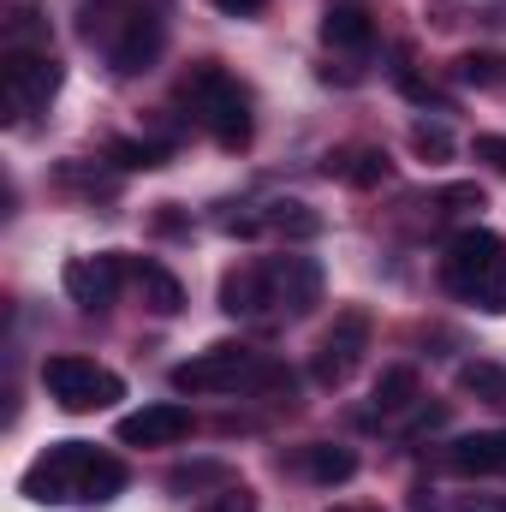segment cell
<instances>
[{
  "mask_svg": "<svg viewBox=\"0 0 506 512\" xmlns=\"http://www.w3.org/2000/svg\"><path fill=\"white\" fill-rule=\"evenodd\" d=\"M18 489L36 507H96V501H114L126 489V465L90 441H54L48 453H36L24 465Z\"/></svg>",
  "mask_w": 506,
  "mask_h": 512,
  "instance_id": "6da1fadb",
  "label": "cell"
},
{
  "mask_svg": "<svg viewBox=\"0 0 506 512\" xmlns=\"http://www.w3.org/2000/svg\"><path fill=\"white\" fill-rule=\"evenodd\" d=\"M322 304V262L316 256H262L221 280L227 316H310Z\"/></svg>",
  "mask_w": 506,
  "mask_h": 512,
  "instance_id": "7a4b0ae2",
  "label": "cell"
},
{
  "mask_svg": "<svg viewBox=\"0 0 506 512\" xmlns=\"http://www.w3.org/2000/svg\"><path fill=\"white\" fill-rule=\"evenodd\" d=\"M84 36L108 54V66L120 78L149 72L155 54L167 48V6L161 0H90L84 6Z\"/></svg>",
  "mask_w": 506,
  "mask_h": 512,
  "instance_id": "3957f363",
  "label": "cell"
},
{
  "mask_svg": "<svg viewBox=\"0 0 506 512\" xmlns=\"http://www.w3.org/2000/svg\"><path fill=\"white\" fill-rule=\"evenodd\" d=\"M173 387L179 393H239V387H262V393H286L292 399V370L274 364V358H262L245 340H221V346L185 358L173 370Z\"/></svg>",
  "mask_w": 506,
  "mask_h": 512,
  "instance_id": "277c9868",
  "label": "cell"
},
{
  "mask_svg": "<svg viewBox=\"0 0 506 512\" xmlns=\"http://www.w3.org/2000/svg\"><path fill=\"white\" fill-rule=\"evenodd\" d=\"M441 280L453 298H465L489 316H506V239H495L489 227L453 233L447 256H441Z\"/></svg>",
  "mask_w": 506,
  "mask_h": 512,
  "instance_id": "5b68a950",
  "label": "cell"
},
{
  "mask_svg": "<svg viewBox=\"0 0 506 512\" xmlns=\"http://www.w3.org/2000/svg\"><path fill=\"white\" fill-rule=\"evenodd\" d=\"M185 102H191V114L209 126V137L221 143V149H245L251 143V96H245V84L227 72V66H215V60H203V66H191V78H185Z\"/></svg>",
  "mask_w": 506,
  "mask_h": 512,
  "instance_id": "8992f818",
  "label": "cell"
},
{
  "mask_svg": "<svg viewBox=\"0 0 506 512\" xmlns=\"http://www.w3.org/2000/svg\"><path fill=\"white\" fill-rule=\"evenodd\" d=\"M42 393L60 405V411H102L114 399H126V382L96 364V358H78V352H54L42 364Z\"/></svg>",
  "mask_w": 506,
  "mask_h": 512,
  "instance_id": "52a82bcc",
  "label": "cell"
},
{
  "mask_svg": "<svg viewBox=\"0 0 506 512\" xmlns=\"http://www.w3.org/2000/svg\"><path fill=\"white\" fill-rule=\"evenodd\" d=\"M60 60L48 48H24V42H6L0 54V84H6V114L12 120H30L42 114L54 96H60Z\"/></svg>",
  "mask_w": 506,
  "mask_h": 512,
  "instance_id": "ba28073f",
  "label": "cell"
},
{
  "mask_svg": "<svg viewBox=\"0 0 506 512\" xmlns=\"http://www.w3.org/2000/svg\"><path fill=\"white\" fill-rule=\"evenodd\" d=\"M364 352H370V316H364V310H340L334 328L322 334L316 358H310V376L322 387H340L358 364H364Z\"/></svg>",
  "mask_w": 506,
  "mask_h": 512,
  "instance_id": "9c48e42d",
  "label": "cell"
},
{
  "mask_svg": "<svg viewBox=\"0 0 506 512\" xmlns=\"http://www.w3.org/2000/svg\"><path fill=\"white\" fill-rule=\"evenodd\" d=\"M191 429H197L191 405L155 399V405H143V411H126L114 435H120V447H179V441H191Z\"/></svg>",
  "mask_w": 506,
  "mask_h": 512,
  "instance_id": "30bf717a",
  "label": "cell"
},
{
  "mask_svg": "<svg viewBox=\"0 0 506 512\" xmlns=\"http://www.w3.org/2000/svg\"><path fill=\"white\" fill-rule=\"evenodd\" d=\"M120 280H126V262L114 251L72 256L66 274H60V286H66V298H72L78 310H108V304L120 298Z\"/></svg>",
  "mask_w": 506,
  "mask_h": 512,
  "instance_id": "8fae6325",
  "label": "cell"
},
{
  "mask_svg": "<svg viewBox=\"0 0 506 512\" xmlns=\"http://www.w3.org/2000/svg\"><path fill=\"white\" fill-rule=\"evenodd\" d=\"M447 471H453V477H506V429L459 435V441L447 447Z\"/></svg>",
  "mask_w": 506,
  "mask_h": 512,
  "instance_id": "7c38bea8",
  "label": "cell"
},
{
  "mask_svg": "<svg viewBox=\"0 0 506 512\" xmlns=\"http://www.w3.org/2000/svg\"><path fill=\"white\" fill-rule=\"evenodd\" d=\"M322 42H328V48H346V54H364V48L376 42V24H370V12H364V6L334 0V6L322 12Z\"/></svg>",
  "mask_w": 506,
  "mask_h": 512,
  "instance_id": "4fadbf2b",
  "label": "cell"
},
{
  "mask_svg": "<svg viewBox=\"0 0 506 512\" xmlns=\"http://www.w3.org/2000/svg\"><path fill=\"white\" fill-rule=\"evenodd\" d=\"M131 280H137V292H143V304H149L155 316H179V310H185V286H179L161 262H131Z\"/></svg>",
  "mask_w": 506,
  "mask_h": 512,
  "instance_id": "5bb4252c",
  "label": "cell"
},
{
  "mask_svg": "<svg viewBox=\"0 0 506 512\" xmlns=\"http://www.w3.org/2000/svg\"><path fill=\"white\" fill-rule=\"evenodd\" d=\"M328 173L358 185V191H370V185H387L393 161H387V149H346V155H328Z\"/></svg>",
  "mask_w": 506,
  "mask_h": 512,
  "instance_id": "9a60e30c",
  "label": "cell"
},
{
  "mask_svg": "<svg viewBox=\"0 0 506 512\" xmlns=\"http://www.w3.org/2000/svg\"><path fill=\"white\" fill-rule=\"evenodd\" d=\"M262 233H280V239H316L322 233V215L310 203H268L262 209Z\"/></svg>",
  "mask_w": 506,
  "mask_h": 512,
  "instance_id": "2e32d148",
  "label": "cell"
},
{
  "mask_svg": "<svg viewBox=\"0 0 506 512\" xmlns=\"http://www.w3.org/2000/svg\"><path fill=\"white\" fill-rule=\"evenodd\" d=\"M304 471H310L322 489H334V483H352V477H358V459H352L346 447L316 441V447H304Z\"/></svg>",
  "mask_w": 506,
  "mask_h": 512,
  "instance_id": "e0dca14e",
  "label": "cell"
},
{
  "mask_svg": "<svg viewBox=\"0 0 506 512\" xmlns=\"http://www.w3.org/2000/svg\"><path fill=\"white\" fill-rule=\"evenodd\" d=\"M370 399H376V411H411V405H417V370H411V364L381 370L376 387H370Z\"/></svg>",
  "mask_w": 506,
  "mask_h": 512,
  "instance_id": "ac0fdd59",
  "label": "cell"
},
{
  "mask_svg": "<svg viewBox=\"0 0 506 512\" xmlns=\"http://www.w3.org/2000/svg\"><path fill=\"white\" fill-rule=\"evenodd\" d=\"M459 387L477 393V399H489V405H506V370L501 364H483V358L459 364Z\"/></svg>",
  "mask_w": 506,
  "mask_h": 512,
  "instance_id": "d6986e66",
  "label": "cell"
},
{
  "mask_svg": "<svg viewBox=\"0 0 506 512\" xmlns=\"http://www.w3.org/2000/svg\"><path fill=\"white\" fill-rule=\"evenodd\" d=\"M108 155H114L126 173H149V167H161V161H167V149H161V143H131V137L108 143Z\"/></svg>",
  "mask_w": 506,
  "mask_h": 512,
  "instance_id": "ffe728a7",
  "label": "cell"
},
{
  "mask_svg": "<svg viewBox=\"0 0 506 512\" xmlns=\"http://www.w3.org/2000/svg\"><path fill=\"white\" fill-rule=\"evenodd\" d=\"M453 72H459V84H483V90L501 84V60H495V54H459Z\"/></svg>",
  "mask_w": 506,
  "mask_h": 512,
  "instance_id": "44dd1931",
  "label": "cell"
},
{
  "mask_svg": "<svg viewBox=\"0 0 506 512\" xmlns=\"http://www.w3.org/2000/svg\"><path fill=\"white\" fill-rule=\"evenodd\" d=\"M203 483H227V465H179L167 477V489H203Z\"/></svg>",
  "mask_w": 506,
  "mask_h": 512,
  "instance_id": "7402d4cb",
  "label": "cell"
},
{
  "mask_svg": "<svg viewBox=\"0 0 506 512\" xmlns=\"http://www.w3.org/2000/svg\"><path fill=\"white\" fill-rule=\"evenodd\" d=\"M411 143H417V155H435V161H447V155H453V137H447L441 126H417V131H411Z\"/></svg>",
  "mask_w": 506,
  "mask_h": 512,
  "instance_id": "603a6c76",
  "label": "cell"
},
{
  "mask_svg": "<svg viewBox=\"0 0 506 512\" xmlns=\"http://www.w3.org/2000/svg\"><path fill=\"white\" fill-rule=\"evenodd\" d=\"M203 512H256V495L245 489V483H239V489L227 483V489H221V495H215V501H209Z\"/></svg>",
  "mask_w": 506,
  "mask_h": 512,
  "instance_id": "cb8c5ba5",
  "label": "cell"
},
{
  "mask_svg": "<svg viewBox=\"0 0 506 512\" xmlns=\"http://www.w3.org/2000/svg\"><path fill=\"white\" fill-rule=\"evenodd\" d=\"M477 161H489L495 173H506V137L501 131H483V137H477Z\"/></svg>",
  "mask_w": 506,
  "mask_h": 512,
  "instance_id": "d4e9b609",
  "label": "cell"
},
{
  "mask_svg": "<svg viewBox=\"0 0 506 512\" xmlns=\"http://www.w3.org/2000/svg\"><path fill=\"white\" fill-rule=\"evenodd\" d=\"M435 203H447V209H483V191L477 185H447Z\"/></svg>",
  "mask_w": 506,
  "mask_h": 512,
  "instance_id": "484cf974",
  "label": "cell"
},
{
  "mask_svg": "<svg viewBox=\"0 0 506 512\" xmlns=\"http://www.w3.org/2000/svg\"><path fill=\"white\" fill-rule=\"evenodd\" d=\"M215 6H221L227 18H251V12H262V6H268V0H215Z\"/></svg>",
  "mask_w": 506,
  "mask_h": 512,
  "instance_id": "4316f807",
  "label": "cell"
},
{
  "mask_svg": "<svg viewBox=\"0 0 506 512\" xmlns=\"http://www.w3.org/2000/svg\"><path fill=\"white\" fill-rule=\"evenodd\" d=\"M328 512H381V507H328Z\"/></svg>",
  "mask_w": 506,
  "mask_h": 512,
  "instance_id": "83f0119b",
  "label": "cell"
},
{
  "mask_svg": "<svg viewBox=\"0 0 506 512\" xmlns=\"http://www.w3.org/2000/svg\"><path fill=\"white\" fill-rule=\"evenodd\" d=\"M501 512H506V507H501Z\"/></svg>",
  "mask_w": 506,
  "mask_h": 512,
  "instance_id": "f1b7e54d",
  "label": "cell"
}]
</instances>
